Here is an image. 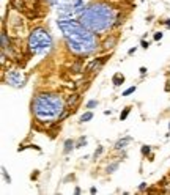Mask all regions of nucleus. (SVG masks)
<instances>
[{"label":"nucleus","instance_id":"obj_33","mask_svg":"<svg viewBox=\"0 0 170 195\" xmlns=\"http://www.w3.org/2000/svg\"><path fill=\"white\" fill-rule=\"evenodd\" d=\"M168 129H170V123H168Z\"/></svg>","mask_w":170,"mask_h":195},{"label":"nucleus","instance_id":"obj_1","mask_svg":"<svg viewBox=\"0 0 170 195\" xmlns=\"http://www.w3.org/2000/svg\"><path fill=\"white\" fill-rule=\"evenodd\" d=\"M57 27L62 32L66 47L76 55H90L98 49V38L80 21L58 19Z\"/></svg>","mask_w":170,"mask_h":195},{"label":"nucleus","instance_id":"obj_4","mask_svg":"<svg viewBox=\"0 0 170 195\" xmlns=\"http://www.w3.org/2000/svg\"><path fill=\"white\" fill-rule=\"evenodd\" d=\"M27 46H28V50L35 55H44L47 54L52 46H54V40L51 33L47 32L43 27H36L30 32L28 35V40H27Z\"/></svg>","mask_w":170,"mask_h":195},{"label":"nucleus","instance_id":"obj_24","mask_svg":"<svg viewBox=\"0 0 170 195\" xmlns=\"http://www.w3.org/2000/svg\"><path fill=\"white\" fill-rule=\"evenodd\" d=\"M140 46H142V47H143V49H148L150 43H148V41H145V40H142V41H140Z\"/></svg>","mask_w":170,"mask_h":195},{"label":"nucleus","instance_id":"obj_14","mask_svg":"<svg viewBox=\"0 0 170 195\" xmlns=\"http://www.w3.org/2000/svg\"><path fill=\"white\" fill-rule=\"evenodd\" d=\"M91 118H93V113H91V112H85V113L80 117V123H87V121H90Z\"/></svg>","mask_w":170,"mask_h":195},{"label":"nucleus","instance_id":"obj_16","mask_svg":"<svg viewBox=\"0 0 170 195\" xmlns=\"http://www.w3.org/2000/svg\"><path fill=\"white\" fill-rule=\"evenodd\" d=\"M118 169V162H113V164H110V165H107V169H106V172L107 173H113Z\"/></svg>","mask_w":170,"mask_h":195},{"label":"nucleus","instance_id":"obj_30","mask_svg":"<svg viewBox=\"0 0 170 195\" xmlns=\"http://www.w3.org/2000/svg\"><path fill=\"white\" fill-rule=\"evenodd\" d=\"M80 192H82V190H80V187H76V189H74V193H77V195H79Z\"/></svg>","mask_w":170,"mask_h":195},{"label":"nucleus","instance_id":"obj_28","mask_svg":"<svg viewBox=\"0 0 170 195\" xmlns=\"http://www.w3.org/2000/svg\"><path fill=\"white\" fill-rule=\"evenodd\" d=\"M136 50H137V47H131V49L128 50V55H134V54H136Z\"/></svg>","mask_w":170,"mask_h":195},{"label":"nucleus","instance_id":"obj_31","mask_svg":"<svg viewBox=\"0 0 170 195\" xmlns=\"http://www.w3.org/2000/svg\"><path fill=\"white\" fill-rule=\"evenodd\" d=\"M167 27H168V29H170V19H165V22H164Z\"/></svg>","mask_w":170,"mask_h":195},{"label":"nucleus","instance_id":"obj_3","mask_svg":"<svg viewBox=\"0 0 170 195\" xmlns=\"http://www.w3.org/2000/svg\"><path fill=\"white\" fill-rule=\"evenodd\" d=\"M65 106L66 103L62 99V96L55 93H41L35 98L32 109L38 121L52 123L65 112Z\"/></svg>","mask_w":170,"mask_h":195},{"label":"nucleus","instance_id":"obj_29","mask_svg":"<svg viewBox=\"0 0 170 195\" xmlns=\"http://www.w3.org/2000/svg\"><path fill=\"white\" fill-rule=\"evenodd\" d=\"M36 178H38V170L35 173H32V179H36Z\"/></svg>","mask_w":170,"mask_h":195},{"label":"nucleus","instance_id":"obj_13","mask_svg":"<svg viewBox=\"0 0 170 195\" xmlns=\"http://www.w3.org/2000/svg\"><path fill=\"white\" fill-rule=\"evenodd\" d=\"M11 6H13V8H16V10H19V11L25 10V6H24V2H22V0H13V2H11Z\"/></svg>","mask_w":170,"mask_h":195},{"label":"nucleus","instance_id":"obj_18","mask_svg":"<svg viewBox=\"0 0 170 195\" xmlns=\"http://www.w3.org/2000/svg\"><path fill=\"white\" fill-rule=\"evenodd\" d=\"M140 151H142V154H143V156H148V154H150V151H151V148H150L148 145H143Z\"/></svg>","mask_w":170,"mask_h":195},{"label":"nucleus","instance_id":"obj_27","mask_svg":"<svg viewBox=\"0 0 170 195\" xmlns=\"http://www.w3.org/2000/svg\"><path fill=\"white\" fill-rule=\"evenodd\" d=\"M147 189V183H140V186H139V190H145Z\"/></svg>","mask_w":170,"mask_h":195},{"label":"nucleus","instance_id":"obj_12","mask_svg":"<svg viewBox=\"0 0 170 195\" xmlns=\"http://www.w3.org/2000/svg\"><path fill=\"white\" fill-rule=\"evenodd\" d=\"M9 47V38H8V36H6V32L3 30L2 32V49H8Z\"/></svg>","mask_w":170,"mask_h":195},{"label":"nucleus","instance_id":"obj_10","mask_svg":"<svg viewBox=\"0 0 170 195\" xmlns=\"http://www.w3.org/2000/svg\"><path fill=\"white\" fill-rule=\"evenodd\" d=\"M74 145H76V143H74V140H71V138H68V140L65 142V148H63V153H65V154H68L69 151H73L74 148H76Z\"/></svg>","mask_w":170,"mask_h":195},{"label":"nucleus","instance_id":"obj_9","mask_svg":"<svg viewBox=\"0 0 170 195\" xmlns=\"http://www.w3.org/2000/svg\"><path fill=\"white\" fill-rule=\"evenodd\" d=\"M132 140V137H125V138H120V140L115 143V150H123V148H126V145Z\"/></svg>","mask_w":170,"mask_h":195},{"label":"nucleus","instance_id":"obj_22","mask_svg":"<svg viewBox=\"0 0 170 195\" xmlns=\"http://www.w3.org/2000/svg\"><path fill=\"white\" fill-rule=\"evenodd\" d=\"M102 151H104V148H102V146H98V150L94 151V154H93V156H94V159H96V157H98V156L102 153Z\"/></svg>","mask_w":170,"mask_h":195},{"label":"nucleus","instance_id":"obj_21","mask_svg":"<svg viewBox=\"0 0 170 195\" xmlns=\"http://www.w3.org/2000/svg\"><path fill=\"white\" fill-rule=\"evenodd\" d=\"M134 91H136V87H129L128 90H125V91H123V96H129V95H132Z\"/></svg>","mask_w":170,"mask_h":195},{"label":"nucleus","instance_id":"obj_7","mask_svg":"<svg viewBox=\"0 0 170 195\" xmlns=\"http://www.w3.org/2000/svg\"><path fill=\"white\" fill-rule=\"evenodd\" d=\"M112 83H113L115 87L123 85V83H125V76H123V74H120V72L113 74V77H112Z\"/></svg>","mask_w":170,"mask_h":195},{"label":"nucleus","instance_id":"obj_20","mask_svg":"<svg viewBox=\"0 0 170 195\" xmlns=\"http://www.w3.org/2000/svg\"><path fill=\"white\" fill-rule=\"evenodd\" d=\"M85 143H87V138H85V137H80L79 142H77V145H76V148H82V146H85Z\"/></svg>","mask_w":170,"mask_h":195},{"label":"nucleus","instance_id":"obj_2","mask_svg":"<svg viewBox=\"0 0 170 195\" xmlns=\"http://www.w3.org/2000/svg\"><path fill=\"white\" fill-rule=\"evenodd\" d=\"M117 13L115 10L104 3V2H93L87 5L83 14L80 16V22L93 33H104L110 27L115 25Z\"/></svg>","mask_w":170,"mask_h":195},{"label":"nucleus","instance_id":"obj_15","mask_svg":"<svg viewBox=\"0 0 170 195\" xmlns=\"http://www.w3.org/2000/svg\"><path fill=\"white\" fill-rule=\"evenodd\" d=\"M129 112H131V107H126V109H125V110H123V112L120 113V120H121V121H125V120L128 118Z\"/></svg>","mask_w":170,"mask_h":195},{"label":"nucleus","instance_id":"obj_6","mask_svg":"<svg viewBox=\"0 0 170 195\" xmlns=\"http://www.w3.org/2000/svg\"><path fill=\"white\" fill-rule=\"evenodd\" d=\"M109 58H110V55H104V57L94 58V60H93V61L88 64V66L85 68V71H83V72H94V69H96V72H98V71L101 69V66H102V64L106 63Z\"/></svg>","mask_w":170,"mask_h":195},{"label":"nucleus","instance_id":"obj_25","mask_svg":"<svg viewBox=\"0 0 170 195\" xmlns=\"http://www.w3.org/2000/svg\"><path fill=\"white\" fill-rule=\"evenodd\" d=\"M71 69H76V72H80V64H79V63L73 64V68H71Z\"/></svg>","mask_w":170,"mask_h":195},{"label":"nucleus","instance_id":"obj_5","mask_svg":"<svg viewBox=\"0 0 170 195\" xmlns=\"http://www.w3.org/2000/svg\"><path fill=\"white\" fill-rule=\"evenodd\" d=\"M5 82L8 83L9 87L21 88V87H24V83H25V76L22 74V71L11 69V71H8L5 74Z\"/></svg>","mask_w":170,"mask_h":195},{"label":"nucleus","instance_id":"obj_26","mask_svg":"<svg viewBox=\"0 0 170 195\" xmlns=\"http://www.w3.org/2000/svg\"><path fill=\"white\" fill-rule=\"evenodd\" d=\"M139 71H140V76H142V77H143L145 74H147V68H145V66H142V68H140Z\"/></svg>","mask_w":170,"mask_h":195},{"label":"nucleus","instance_id":"obj_8","mask_svg":"<svg viewBox=\"0 0 170 195\" xmlns=\"http://www.w3.org/2000/svg\"><path fill=\"white\" fill-rule=\"evenodd\" d=\"M115 44H117V36H115V35H110L109 38H107L106 41H104V44H102V46H104V49H112Z\"/></svg>","mask_w":170,"mask_h":195},{"label":"nucleus","instance_id":"obj_19","mask_svg":"<svg viewBox=\"0 0 170 195\" xmlns=\"http://www.w3.org/2000/svg\"><path fill=\"white\" fill-rule=\"evenodd\" d=\"M98 104L99 103H98V101H94V99L88 101V103H87V109H94V107H98Z\"/></svg>","mask_w":170,"mask_h":195},{"label":"nucleus","instance_id":"obj_17","mask_svg":"<svg viewBox=\"0 0 170 195\" xmlns=\"http://www.w3.org/2000/svg\"><path fill=\"white\" fill-rule=\"evenodd\" d=\"M2 175H3V178H5V181L9 184V183H11V178H9V175L6 173V169H5V167H2Z\"/></svg>","mask_w":170,"mask_h":195},{"label":"nucleus","instance_id":"obj_11","mask_svg":"<svg viewBox=\"0 0 170 195\" xmlns=\"http://www.w3.org/2000/svg\"><path fill=\"white\" fill-rule=\"evenodd\" d=\"M79 95L77 93H74V95H71L69 98H68V101H66V107H73V106H76V103L79 101Z\"/></svg>","mask_w":170,"mask_h":195},{"label":"nucleus","instance_id":"obj_32","mask_svg":"<svg viewBox=\"0 0 170 195\" xmlns=\"http://www.w3.org/2000/svg\"><path fill=\"white\" fill-rule=\"evenodd\" d=\"M90 193H96V187H91L90 189Z\"/></svg>","mask_w":170,"mask_h":195},{"label":"nucleus","instance_id":"obj_23","mask_svg":"<svg viewBox=\"0 0 170 195\" xmlns=\"http://www.w3.org/2000/svg\"><path fill=\"white\" fill-rule=\"evenodd\" d=\"M161 40H162V32L154 33V41H161Z\"/></svg>","mask_w":170,"mask_h":195}]
</instances>
